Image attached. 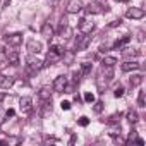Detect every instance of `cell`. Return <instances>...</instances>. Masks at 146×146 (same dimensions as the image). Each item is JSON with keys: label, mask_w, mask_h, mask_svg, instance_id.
<instances>
[{"label": "cell", "mask_w": 146, "mask_h": 146, "mask_svg": "<svg viewBox=\"0 0 146 146\" xmlns=\"http://www.w3.org/2000/svg\"><path fill=\"white\" fill-rule=\"evenodd\" d=\"M5 43L9 46H19L23 43V36L19 33H14V35H7L5 36Z\"/></svg>", "instance_id": "8992f818"}, {"label": "cell", "mask_w": 146, "mask_h": 146, "mask_svg": "<svg viewBox=\"0 0 146 146\" xmlns=\"http://www.w3.org/2000/svg\"><path fill=\"white\" fill-rule=\"evenodd\" d=\"M90 43H91V36L83 33V35L78 36V40H76V50H86Z\"/></svg>", "instance_id": "5b68a950"}, {"label": "cell", "mask_w": 146, "mask_h": 146, "mask_svg": "<svg viewBox=\"0 0 146 146\" xmlns=\"http://www.w3.org/2000/svg\"><path fill=\"white\" fill-rule=\"evenodd\" d=\"M19 108H21V113H23V115H29L31 110H33V100H31L29 96L21 98V102H19Z\"/></svg>", "instance_id": "3957f363"}, {"label": "cell", "mask_w": 146, "mask_h": 146, "mask_svg": "<svg viewBox=\"0 0 146 146\" xmlns=\"http://www.w3.org/2000/svg\"><path fill=\"white\" fill-rule=\"evenodd\" d=\"M93 103H95V107H93V110H95L96 113H100V112L103 110V102H96V100H95Z\"/></svg>", "instance_id": "603a6c76"}, {"label": "cell", "mask_w": 146, "mask_h": 146, "mask_svg": "<svg viewBox=\"0 0 146 146\" xmlns=\"http://www.w3.org/2000/svg\"><path fill=\"white\" fill-rule=\"evenodd\" d=\"M139 67H141V65H139L137 62H134V60H132V62H131V60H127V62H124V64H122V70H124V72H131V70H137Z\"/></svg>", "instance_id": "5bb4252c"}, {"label": "cell", "mask_w": 146, "mask_h": 146, "mask_svg": "<svg viewBox=\"0 0 146 146\" xmlns=\"http://www.w3.org/2000/svg\"><path fill=\"white\" fill-rule=\"evenodd\" d=\"M102 64H103V67H113V65L117 64V58H115V57H105V58L102 60Z\"/></svg>", "instance_id": "ac0fdd59"}, {"label": "cell", "mask_w": 146, "mask_h": 146, "mask_svg": "<svg viewBox=\"0 0 146 146\" xmlns=\"http://www.w3.org/2000/svg\"><path fill=\"white\" fill-rule=\"evenodd\" d=\"M14 113H16V110H14V108H9V110L5 112V117H14Z\"/></svg>", "instance_id": "f546056e"}, {"label": "cell", "mask_w": 146, "mask_h": 146, "mask_svg": "<svg viewBox=\"0 0 146 146\" xmlns=\"http://www.w3.org/2000/svg\"><path fill=\"white\" fill-rule=\"evenodd\" d=\"M2 100H4V95H0V102H2Z\"/></svg>", "instance_id": "1f68e13d"}, {"label": "cell", "mask_w": 146, "mask_h": 146, "mask_svg": "<svg viewBox=\"0 0 146 146\" xmlns=\"http://www.w3.org/2000/svg\"><path fill=\"white\" fill-rule=\"evenodd\" d=\"M90 72H91V64L90 62H83L81 64V74L83 76H88Z\"/></svg>", "instance_id": "ffe728a7"}, {"label": "cell", "mask_w": 146, "mask_h": 146, "mask_svg": "<svg viewBox=\"0 0 146 146\" xmlns=\"http://www.w3.org/2000/svg\"><path fill=\"white\" fill-rule=\"evenodd\" d=\"M120 23H122L120 19H115V21H112V23H110V28H117V26H120Z\"/></svg>", "instance_id": "f1b7e54d"}, {"label": "cell", "mask_w": 146, "mask_h": 146, "mask_svg": "<svg viewBox=\"0 0 146 146\" xmlns=\"http://www.w3.org/2000/svg\"><path fill=\"white\" fill-rule=\"evenodd\" d=\"M110 136H112V137H117V136H120V125H115V127H112V129H110Z\"/></svg>", "instance_id": "cb8c5ba5"}, {"label": "cell", "mask_w": 146, "mask_h": 146, "mask_svg": "<svg viewBox=\"0 0 146 146\" xmlns=\"http://www.w3.org/2000/svg\"><path fill=\"white\" fill-rule=\"evenodd\" d=\"M65 11L69 14H78V12L83 11V2L81 0H69L67 5H65Z\"/></svg>", "instance_id": "277c9868"}, {"label": "cell", "mask_w": 146, "mask_h": 146, "mask_svg": "<svg viewBox=\"0 0 146 146\" xmlns=\"http://www.w3.org/2000/svg\"><path fill=\"white\" fill-rule=\"evenodd\" d=\"M52 91H53V88H50V86H43V88L38 91L40 100H41V102H52Z\"/></svg>", "instance_id": "9c48e42d"}, {"label": "cell", "mask_w": 146, "mask_h": 146, "mask_svg": "<svg viewBox=\"0 0 146 146\" xmlns=\"http://www.w3.org/2000/svg\"><path fill=\"white\" fill-rule=\"evenodd\" d=\"M79 29H81V33L90 35V33L95 29V24H93V23H90L88 19H81V21H79Z\"/></svg>", "instance_id": "30bf717a"}, {"label": "cell", "mask_w": 146, "mask_h": 146, "mask_svg": "<svg viewBox=\"0 0 146 146\" xmlns=\"http://www.w3.org/2000/svg\"><path fill=\"white\" fill-rule=\"evenodd\" d=\"M125 117H127V120H129L131 124H136V122L139 120V117H137V112H136V110H132V108H129V110H127Z\"/></svg>", "instance_id": "2e32d148"}, {"label": "cell", "mask_w": 146, "mask_h": 146, "mask_svg": "<svg viewBox=\"0 0 146 146\" xmlns=\"http://www.w3.org/2000/svg\"><path fill=\"white\" fill-rule=\"evenodd\" d=\"M90 14H103L107 9L102 5V4H98V2H91L90 5H88V9H86Z\"/></svg>", "instance_id": "8fae6325"}, {"label": "cell", "mask_w": 146, "mask_h": 146, "mask_svg": "<svg viewBox=\"0 0 146 146\" xmlns=\"http://www.w3.org/2000/svg\"><path fill=\"white\" fill-rule=\"evenodd\" d=\"M125 16H127L129 19H143V17H144V11L139 9V7H132V9H127Z\"/></svg>", "instance_id": "ba28073f"}, {"label": "cell", "mask_w": 146, "mask_h": 146, "mask_svg": "<svg viewBox=\"0 0 146 146\" xmlns=\"http://www.w3.org/2000/svg\"><path fill=\"white\" fill-rule=\"evenodd\" d=\"M143 83V74H134L131 78V86H139Z\"/></svg>", "instance_id": "d6986e66"}, {"label": "cell", "mask_w": 146, "mask_h": 146, "mask_svg": "<svg viewBox=\"0 0 146 146\" xmlns=\"http://www.w3.org/2000/svg\"><path fill=\"white\" fill-rule=\"evenodd\" d=\"M65 84H67V78H65V76H58V78H55L52 88H53V91H57V93H64Z\"/></svg>", "instance_id": "52a82bcc"}, {"label": "cell", "mask_w": 146, "mask_h": 146, "mask_svg": "<svg viewBox=\"0 0 146 146\" xmlns=\"http://www.w3.org/2000/svg\"><path fill=\"white\" fill-rule=\"evenodd\" d=\"M41 67H43V62H41V60H38V58H35V57H28L26 69H28L29 74H35V72H38Z\"/></svg>", "instance_id": "7a4b0ae2"}, {"label": "cell", "mask_w": 146, "mask_h": 146, "mask_svg": "<svg viewBox=\"0 0 146 146\" xmlns=\"http://www.w3.org/2000/svg\"><path fill=\"white\" fill-rule=\"evenodd\" d=\"M137 105H139V107H146V102H144V91H139V96H137Z\"/></svg>", "instance_id": "7402d4cb"}, {"label": "cell", "mask_w": 146, "mask_h": 146, "mask_svg": "<svg viewBox=\"0 0 146 146\" xmlns=\"http://www.w3.org/2000/svg\"><path fill=\"white\" fill-rule=\"evenodd\" d=\"M14 86V78L12 76H0V88L2 90H9Z\"/></svg>", "instance_id": "7c38bea8"}, {"label": "cell", "mask_w": 146, "mask_h": 146, "mask_svg": "<svg viewBox=\"0 0 146 146\" xmlns=\"http://www.w3.org/2000/svg\"><path fill=\"white\" fill-rule=\"evenodd\" d=\"M78 124H79L81 127H86V125L90 124V119H88V117H79V120H78Z\"/></svg>", "instance_id": "484cf974"}, {"label": "cell", "mask_w": 146, "mask_h": 146, "mask_svg": "<svg viewBox=\"0 0 146 146\" xmlns=\"http://www.w3.org/2000/svg\"><path fill=\"white\" fill-rule=\"evenodd\" d=\"M64 48L60 46V45H53L52 48H50V52H48V55H46V65H50V64H55V62H58L62 57H64Z\"/></svg>", "instance_id": "6da1fadb"}, {"label": "cell", "mask_w": 146, "mask_h": 146, "mask_svg": "<svg viewBox=\"0 0 146 146\" xmlns=\"http://www.w3.org/2000/svg\"><path fill=\"white\" fill-rule=\"evenodd\" d=\"M28 50H29V53H38V52L41 50V45H40L38 41H33V40H31V41L28 43Z\"/></svg>", "instance_id": "e0dca14e"}, {"label": "cell", "mask_w": 146, "mask_h": 146, "mask_svg": "<svg viewBox=\"0 0 146 146\" xmlns=\"http://www.w3.org/2000/svg\"><path fill=\"white\" fill-rule=\"evenodd\" d=\"M117 2H129V0H117Z\"/></svg>", "instance_id": "4dcf8cb0"}, {"label": "cell", "mask_w": 146, "mask_h": 146, "mask_svg": "<svg viewBox=\"0 0 146 146\" xmlns=\"http://www.w3.org/2000/svg\"><path fill=\"white\" fill-rule=\"evenodd\" d=\"M84 102L86 103H93L95 102V95L93 93H84Z\"/></svg>", "instance_id": "d4e9b609"}, {"label": "cell", "mask_w": 146, "mask_h": 146, "mask_svg": "<svg viewBox=\"0 0 146 146\" xmlns=\"http://www.w3.org/2000/svg\"><path fill=\"white\" fill-rule=\"evenodd\" d=\"M60 107H62V110H70V102H65V100H64V102L60 103Z\"/></svg>", "instance_id": "83f0119b"}, {"label": "cell", "mask_w": 146, "mask_h": 146, "mask_svg": "<svg viewBox=\"0 0 146 146\" xmlns=\"http://www.w3.org/2000/svg\"><path fill=\"white\" fill-rule=\"evenodd\" d=\"M129 40H131V36H124V38H120V40H117V41L113 43V48H120L122 45H125V43H129Z\"/></svg>", "instance_id": "44dd1931"}, {"label": "cell", "mask_w": 146, "mask_h": 146, "mask_svg": "<svg viewBox=\"0 0 146 146\" xmlns=\"http://www.w3.org/2000/svg\"><path fill=\"white\" fill-rule=\"evenodd\" d=\"M7 62L9 64H12V65H17L19 64V53L17 52H7Z\"/></svg>", "instance_id": "9a60e30c"}, {"label": "cell", "mask_w": 146, "mask_h": 146, "mask_svg": "<svg viewBox=\"0 0 146 146\" xmlns=\"http://www.w3.org/2000/svg\"><path fill=\"white\" fill-rule=\"evenodd\" d=\"M41 35L45 36V38H53V35H55V31H53V26L50 24V23H45L43 26H41Z\"/></svg>", "instance_id": "4fadbf2b"}, {"label": "cell", "mask_w": 146, "mask_h": 146, "mask_svg": "<svg viewBox=\"0 0 146 146\" xmlns=\"http://www.w3.org/2000/svg\"><path fill=\"white\" fill-rule=\"evenodd\" d=\"M113 96H115V98H122V96H124V88L119 86V88L113 91Z\"/></svg>", "instance_id": "4316f807"}]
</instances>
